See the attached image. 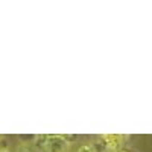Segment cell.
<instances>
[{
	"label": "cell",
	"mask_w": 152,
	"mask_h": 152,
	"mask_svg": "<svg viewBox=\"0 0 152 152\" xmlns=\"http://www.w3.org/2000/svg\"><path fill=\"white\" fill-rule=\"evenodd\" d=\"M70 143L61 134H49L46 151L47 152H69Z\"/></svg>",
	"instance_id": "cell-1"
},
{
	"label": "cell",
	"mask_w": 152,
	"mask_h": 152,
	"mask_svg": "<svg viewBox=\"0 0 152 152\" xmlns=\"http://www.w3.org/2000/svg\"><path fill=\"white\" fill-rule=\"evenodd\" d=\"M104 140L107 142L108 146V152H117L122 148H125L123 145L129 140L128 135H122V134H104Z\"/></svg>",
	"instance_id": "cell-2"
},
{
	"label": "cell",
	"mask_w": 152,
	"mask_h": 152,
	"mask_svg": "<svg viewBox=\"0 0 152 152\" xmlns=\"http://www.w3.org/2000/svg\"><path fill=\"white\" fill-rule=\"evenodd\" d=\"M47 138H49V134H37V138L34 142V148L37 152H43L46 151V143H47Z\"/></svg>",
	"instance_id": "cell-3"
},
{
	"label": "cell",
	"mask_w": 152,
	"mask_h": 152,
	"mask_svg": "<svg viewBox=\"0 0 152 152\" xmlns=\"http://www.w3.org/2000/svg\"><path fill=\"white\" fill-rule=\"evenodd\" d=\"M91 145H93V149H94V152H108L107 142L104 140V137H102V135L96 137L94 140L91 142Z\"/></svg>",
	"instance_id": "cell-4"
},
{
	"label": "cell",
	"mask_w": 152,
	"mask_h": 152,
	"mask_svg": "<svg viewBox=\"0 0 152 152\" xmlns=\"http://www.w3.org/2000/svg\"><path fill=\"white\" fill-rule=\"evenodd\" d=\"M20 142L24 143V145H34L35 138H37V134H31V135H26V134H20L18 135Z\"/></svg>",
	"instance_id": "cell-5"
},
{
	"label": "cell",
	"mask_w": 152,
	"mask_h": 152,
	"mask_svg": "<svg viewBox=\"0 0 152 152\" xmlns=\"http://www.w3.org/2000/svg\"><path fill=\"white\" fill-rule=\"evenodd\" d=\"M14 152H37L35 148L32 145H24V143H18L15 146V151Z\"/></svg>",
	"instance_id": "cell-6"
},
{
	"label": "cell",
	"mask_w": 152,
	"mask_h": 152,
	"mask_svg": "<svg viewBox=\"0 0 152 152\" xmlns=\"http://www.w3.org/2000/svg\"><path fill=\"white\" fill-rule=\"evenodd\" d=\"M78 152H94L91 142H87V143H82V145H79V148H78Z\"/></svg>",
	"instance_id": "cell-7"
},
{
	"label": "cell",
	"mask_w": 152,
	"mask_h": 152,
	"mask_svg": "<svg viewBox=\"0 0 152 152\" xmlns=\"http://www.w3.org/2000/svg\"><path fill=\"white\" fill-rule=\"evenodd\" d=\"M0 151H9V142L3 135H0Z\"/></svg>",
	"instance_id": "cell-8"
},
{
	"label": "cell",
	"mask_w": 152,
	"mask_h": 152,
	"mask_svg": "<svg viewBox=\"0 0 152 152\" xmlns=\"http://www.w3.org/2000/svg\"><path fill=\"white\" fill-rule=\"evenodd\" d=\"M62 135H64V138H66V140H67L70 145L78 140V135H75V134H62Z\"/></svg>",
	"instance_id": "cell-9"
},
{
	"label": "cell",
	"mask_w": 152,
	"mask_h": 152,
	"mask_svg": "<svg viewBox=\"0 0 152 152\" xmlns=\"http://www.w3.org/2000/svg\"><path fill=\"white\" fill-rule=\"evenodd\" d=\"M0 152H11V151H0Z\"/></svg>",
	"instance_id": "cell-10"
},
{
	"label": "cell",
	"mask_w": 152,
	"mask_h": 152,
	"mask_svg": "<svg viewBox=\"0 0 152 152\" xmlns=\"http://www.w3.org/2000/svg\"><path fill=\"white\" fill-rule=\"evenodd\" d=\"M151 143H152V137H151Z\"/></svg>",
	"instance_id": "cell-11"
}]
</instances>
